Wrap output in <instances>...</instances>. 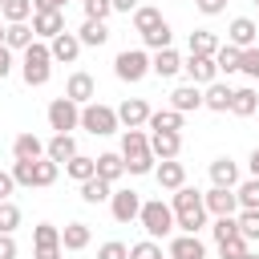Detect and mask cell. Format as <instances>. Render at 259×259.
<instances>
[{
    "mask_svg": "<svg viewBox=\"0 0 259 259\" xmlns=\"http://www.w3.org/2000/svg\"><path fill=\"white\" fill-rule=\"evenodd\" d=\"M32 40H36V36H32V24H4V49H8V53H16V49L24 53Z\"/></svg>",
    "mask_w": 259,
    "mask_h": 259,
    "instance_id": "obj_27",
    "label": "cell"
},
{
    "mask_svg": "<svg viewBox=\"0 0 259 259\" xmlns=\"http://www.w3.org/2000/svg\"><path fill=\"white\" fill-rule=\"evenodd\" d=\"M243 259H259V255H251V251H247V255H243Z\"/></svg>",
    "mask_w": 259,
    "mask_h": 259,
    "instance_id": "obj_58",
    "label": "cell"
},
{
    "mask_svg": "<svg viewBox=\"0 0 259 259\" xmlns=\"http://www.w3.org/2000/svg\"><path fill=\"white\" fill-rule=\"evenodd\" d=\"M113 12H138V0H109Z\"/></svg>",
    "mask_w": 259,
    "mask_h": 259,
    "instance_id": "obj_56",
    "label": "cell"
},
{
    "mask_svg": "<svg viewBox=\"0 0 259 259\" xmlns=\"http://www.w3.org/2000/svg\"><path fill=\"white\" fill-rule=\"evenodd\" d=\"M235 227H239V235H243L247 243H255V239H259V210H239V214H235Z\"/></svg>",
    "mask_w": 259,
    "mask_h": 259,
    "instance_id": "obj_39",
    "label": "cell"
},
{
    "mask_svg": "<svg viewBox=\"0 0 259 259\" xmlns=\"http://www.w3.org/2000/svg\"><path fill=\"white\" fill-rule=\"evenodd\" d=\"M158 24H162V12L150 8V4H138V12H134V28H138V32H150V28H158Z\"/></svg>",
    "mask_w": 259,
    "mask_h": 259,
    "instance_id": "obj_40",
    "label": "cell"
},
{
    "mask_svg": "<svg viewBox=\"0 0 259 259\" xmlns=\"http://www.w3.org/2000/svg\"><path fill=\"white\" fill-rule=\"evenodd\" d=\"M255 40H259V24H255L251 16H235L231 28H227V45H235V49H255Z\"/></svg>",
    "mask_w": 259,
    "mask_h": 259,
    "instance_id": "obj_11",
    "label": "cell"
},
{
    "mask_svg": "<svg viewBox=\"0 0 259 259\" xmlns=\"http://www.w3.org/2000/svg\"><path fill=\"white\" fill-rule=\"evenodd\" d=\"M121 162L130 174H154V154H150V138L142 130H125L121 134Z\"/></svg>",
    "mask_w": 259,
    "mask_h": 259,
    "instance_id": "obj_2",
    "label": "cell"
},
{
    "mask_svg": "<svg viewBox=\"0 0 259 259\" xmlns=\"http://www.w3.org/2000/svg\"><path fill=\"white\" fill-rule=\"evenodd\" d=\"M150 105L142 101V97H125L121 105H117V125H125V130H142L146 121H150Z\"/></svg>",
    "mask_w": 259,
    "mask_h": 259,
    "instance_id": "obj_10",
    "label": "cell"
},
{
    "mask_svg": "<svg viewBox=\"0 0 259 259\" xmlns=\"http://www.w3.org/2000/svg\"><path fill=\"white\" fill-rule=\"evenodd\" d=\"M113 73H117V81L138 85V81L150 73V53H146V49H121L117 61H113Z\"/></svg>",
    "mask_w": 259,
    "mask_h": 259,
    "instance_id": "obj_6",
    "label": "cell"
},
{
    "mask_svg": "<svg viewBox=\"0 0 259 259\" xmlns=\"http://www.w3.org/2000/svg\"><path fill=\"white\" fill-rule=\"evenodd\" d=\"M16 190V182H12V174L8 170H0V202H8V194Z\"/></svg>",
    "mask_w": 259,
    "mask_h": 259,
    "instance_id": "obj_53",
    "label": "cell"
},
{
    "mask_svg": "<svg viewBox=\"0 0 259 259\" xmlns=\"http://www.w3.org/2000/svg\"><path fill=\"white\" fill-rule=\"evenodd\" d=\"M239 73H247L251 81H259V45H255V49H243V57H239Z\"/></svg>",
    "mask_w": 259,
    "mask_h": 259,
    "instance_id": "obj_43",
    "label": "cell"
},
{
    "mask_svg": "<svg viewBox=\"0 0 259 259\" xmlns=\"http://www.w3.org/2000/svg\"><path fill=\"white\" fill-rule=\"evenodd\" d=\"M150 73H154V77H162V81H170L174 73H182V57H178L174 49L154 53V57H150Z\"/></svg>",
    "mask_w": 259,
    "mask_h": 259,
    "instance_id": "obj_19",
    "label": "cell"
},
{
    "mask_svg": "<svg viewBox=\"0 0 259 259\" xmlns=\"http://www.w3.org/2000/svg\"><path fill=\"white\" fill-rule=\"evenodd\" d=\"M0 8H4V0H0Z\"/></svg>",
    "mask_w": 259,
    "mask_h": 259,
    "instance_id": "obj_60",
    "label": "cell"
},
{
    "mask_svg": "<svg viewBox=\"0 0 259 259\" xmlns=\"http://www.w3.org/2000/svg\"><path fill=\"white\" fill-rule=\"evenodd\" d=\"M77 40H81V49H85V45H93V49H101V45L109 40V28H105L101 20H85V24L77 28Z\"/></svg>",
    "mask_w": 259,
    "mask_h": 259,
    "instance_id": "obj_30",
    "label": "cell"
},
{
    "mask_svg": "<svg viewBox=\"0 0 259 259\" xmlns=\"http://www.w3.org/2000/svg\"><path fill=\"white\" fill-rule=\"evenodd\" d=\"M138 223H142V231L158 243V239H166L170 231H174V210H170V202H162V198H150V202H142V214H138Z\"/></svg>",
    "mask_w": 259,
    "mask_h": 259,
    "instance_id": "obj_4",
    "label": "cell"
},
{
    "mask_svg": "<svg viewBox=\"0 0 259 259\" xmlns=\"http://www.w3.org/2000/svg\"><path fill=\"white\" fill-rule=\"evenodd\" d=\"M109 210H113L117 223H134L142 214V194L138 190H113L109 194Z\"/></svg>",
    "mask_w": 259,
    "mask_h": 259,
    "instance_id": "obj_9",
    "label": "cell"
},
{
    "mask_svg": "<svg viewBox=\"0 0 259 259\" xmlns=\"http://www.w3.org/2000/svg\"><path fill=\"white\" fill-rule=\"evenodd\" d=\"M154 178H158V186H162V190H178V186H186V166H182L178 158L158 162V166H154Z\"/></svg>",
    "mask_w": 259,
    "mask_h": 259,
    "instance_id": "obj_16",
    "label": "cell"
},
{
    "mask_svg": "<svg viewBox=\"0 0 259 259\" xmlns=\"http://www.w3.org/2000/svg\"><path fill=\"white\" fill-rule=\"evenodd\" d=\"M255 4H259V0H255Z\"/></svg>",
    "mask_w": 259,
    "mask_h": 259,
    "instance_id": "obj_62",
    "label": "cell"
},
{
    "mask_svg": "<svg viewBox=\"0 0 259 259\" xmlns=\"http://www.w3.org/2000/svg\"><path fill=\"white\" fill-rule=\"evenodd\" d=\"M8 174H12V182H16V186H32V162H16Z\"/></svg>",
    "mask_w": 259,
    "mask_h": 259,
    "instance_id": "obj_49",
    "label": "cell"
},
{
    "mask_svg": "<svg viewBox=\"0 0 259 259\" xmlns=\"http://www.w3.org/2000/svg\"><path fill=\"white\" fill-rule=\"evenodd\" d=\"M150 134H182V113L178 109H158V113H150Z\"/></svg>",
    "mask_w": 259,
    "mask_h": 259,
    "instance_id": "obj_24",
    "label": "cell"
},
{
    "mask_svg": "<svg viewBox=\"0 0 259 259\" xmlns=\"http://www.w3.org/2000/svg\"><path fill=\"white\" fill-rule=\"evenodd\" d=\"M239 57H243V49H235V45H219V53H214V69H219V73H239Z\"/></svg>",
    "mask_w": 259,
    "mask_h": 259,
    "instance_id": "obj_37",
    "label": "cell"
},
{
    "mask_svg": "<svg viewBox=\"0 0 259 259\" xmlns=\"http://www.w3.org/2000/svg\"><path fill=\"white\" fill-rule=\"evenodd\" d=\"M49 57H53V61L73 65V61L81 57V40H77V32H69V28H65L61 36H53V40H49Z\"/></svg>",
    "mask_w": 259,
    "mask_h": 259,
    "instance_id": "obj_14",
    "label": "cell"
},
{
    "mask_svg": "<svg viewBox=\"0 0 259 259\" xmlns=\"http://www.w3.org/2000/svg\"><path fill=\"white\" fill-rule=\"evenodd\" d=\"M194 8H198L202 16H219V12L227 8V0H194Z\"/></svg>",
    "mask_w": 259,
    "mask_h": 259,
    "instance_id": "obj_51",
    "label": "cell"
},
{
    "mask_svg": "<svg viewBox=\"0 0 259 259\" xmlns=\"http://www.w3.org/2000/svg\"><path fill=\"white\" fill-rule=\"evenodd\" d=\"M170 210H174V227L182 235H198L206 227V206H202V190L194 186H178L174 198H170Z\"/></svg>",
    "mask_w": 259,
    "mask_h": 259,
    "instance_id": "obj_1",
    "label": "cell"
},
{
    "mask_svg": "<svg viewBox=\"0 0 259 259\" xmlns=\"http://www.w3.org/2000/svg\"><path fill=\"white\" fill-rule=\"evenodd\" d=\"M65 174H69L73 182H89V178L97 174V162H93V158H85V154H73V158L65 162Z\"/></svg>",
    "mask_w": 259,
    "mask_h": 259,
    "instance_id": "obj_32",
    "label": "cell"
},
{
    "mask_svg": "<svg viewBox=\"0 0 259 259\" xmlns=\"http://www.w3.org/2000/svg\"><path fill=\"white\" fill-rule=\"evenodd\" d=\"M73 154H77L73 134H53V138H49V146H45V158H53L57 166H61V162H69Z\"/></svg>",
    "mask_w": 259,
    "mask_h": 259,
    "instance_id": "obj_25",
    "label": "cell"
},
{
    "mask_svg": "<svg viewBox=\"0 0 259 259\" xmlns=\"http://www.w3.org/2000/svg\"><path fill=\"white\" fill-rule=\"evenodd\" d=\"M202 206H206V214H214V219L239 214V198H235V190H227V186H210V190L202 194Z\"/></svg>",
    "mask_w": 259,
    "mask_h": 259,
    "instance_id": "obj_8",
    "label": "cell"
},
{
    "mask_svg": "<svg viewBox=\"0 0 259 259\" xmlns=\"http://www.w3.org/2000/svg\"><path fill=\"white\" fill-rule=\"evenodd\" d=\"M0 259H16V239L12 235H0Z\"/></svg>",
    "mask_w": 259,
    "mask_h": 259,
    "instance_id": "obj_54",
    "label": "cell"
},
{
    "mask_svg": "<svg viewBox=\"0 0 259 259\" xmlns=\"http://www.w3.org/2000/svg\"><path fill=\"white\" fill-rule=\"evenodd\" d=\"M20 77H24V85H32V89L49 85V77H53V57H49V45H45V40H32V45L24 49Z\"/></svg>",
    "mask_w": 259,
    "mask_h": 259,
    "instance_id": "obj_3",
    "label": "cell"
},
{
    "mask_svg": "<svg viewBox=\"0 0 259 259\" xmlns=\"http://www.w3.org/2000/svg\"><path fill=\"white\" fill-rule=\"evenodd\" d=\"M109 194H113V186H109V182H101L97 174H93L89 182H81V198H85L89 206H97V202H109Z\"/></svg>",
    "mask_w": 259,
    "mask_h": 259,
    "instance_id": "obj_33",
    "label": "cell"
},
{
    "mask_svg": "<svg viewBox=\"0 0 259 259\" xmlns=\"http://www.w3.org/2000/svg\"><path fill=\"white\" fill-rule=\"evenodd\" d=\"M65 32V12H32V36L36 40H53Z\"/></svg>",
    "mask_w": 259,
    "mask_h": 259,
    "instance_id": "obj_13",
    "label": "cell"
},
{
    "mask_svg": "<svg viewBox=\"0 0 259 259\" xmlns=\"http://www.w3.org/2000/svg\"><path fill=\"white\" fill-rule=\"evenodd\" d=\"M113 12V4L109 0H85V20H101L105 24V16Z\"/></svg>",
    "mask_w": 259,
    "mask_h": 259,
    "instance_id": "obj_45",
    "label": "cell"
},
{
    "mask_svg": "<svg viewBox=\"0 0 259 259\" xmlns=\"http://www.w3.org/2000/svg\"><path fill=\"white\" fill-rule=\"evenodd\" d=\"M130 259H162V247L154 239H142V243L130 247Z\"/></svg>",
    "mask_w": 259,
    "mask_h": 259,
    "instance_id": "obj_44",
    "label": "cell"
},
{
    "mask_svg": "<svg viewBox=\"0 0 259 259\" xmlns=\"http://www.w3.org/2000/svg\"><path fill=\"white\" fill-rule=\"evenodd\" d=\"M231 97H235V89H231L227 81H210V85L202 89V105L214 109V113H227V109H231Z\"/></svg>",
    "mask_w": 259,
    "mask_h": 259,
    "instance_id": "obj_17",
    "label": "cell"
},
{
    "mask_svg": "<svg viewBox=\"0 0 259 259\" xmlns=\"http://www.w3.org/2000/svg\"><path fill=\"white\" fill-rule=\"evenodd\" d=\"M32 243H61V231L53 223H36L32 227Z\"/></svg>",
    "mask_w": 259,
    "mask_h": 259,
    "instance_id": "obj_47",
    "label": "cell"
},
{
    "mask_svg": "<svg viewBox=\"0 0 259 259\" xmlns=\"http://www.w3.org/2000/svg\"><path fill=\"white\" fill-rule=\"evenodd\" d=\"M0 16H4L8 24H28V16H32V0H4Z\"/></svg>",
    "mask_w": 259,
    "mask_h": 259,
    "instance_id": "obj_35",
    "label": "cell"
},
{
    "mask_svg": "<svg viewBox=\"0 0 259 259\" xmlns=\"http://www.w3.org/2000/svg\"><path fill=\"white\" fill-rule=\"evenodd\" d=\"M255 117H259V109H255Z\"/></svg>",
    "mask_w": 259,
    "mask_h": 259,
    "instance_id": "obj_61",
    "label": "cell"
},
{
    "mask_svg": "<svg viewBox=\"0 0 259 259\" xmlns=\"http://www.w3.org/2000/svg\"><path fill=\"white\" fill-rule=\"evenodd\" d=\"M89 239H93L89 223H69V227L61 231V247H65V251H85Z\"/></svg>",
    "mask_w": 259,
    "mask_h": 259,
    "instance_id": "obj_26",
    "label": "cell"
},
{
    "mask_svg": "<svg viewBox=\"0 0 259 259\" xmlns=\"http://www.w3.org/2000/svg\"><path fill=\"white\" fill-rule=\"evenodd\" d=\"M0 45H4V24H0Z\"/></svg>",
    "mask_w": 259,
    "mask_h": 259,
    "instance_id": "obj_59",
    "label": "cell"
},
{
    "mask_svg": "<svg viewBox=\"0 0 259 259\" xmlns=\"http://www.w3.org/2000/svg\"><path fill=\"white\" fill-rule=\"evenodd\" d=\"M247 162H251V178H259V146L251 150V158H247Z\"/></svg>",
    "mask_w": 259,
    "mask_h": 259,
    "instance_id": "obj_57",
    "label": "cell"
},
{
    "mask_svg": "<svg viewBox=\"0 0 259 259\" xmlns=\"http://www.w3.org/2000/svg\"><path fill=\"white\" fill-rule=\"evenodd\" d=\"M8 73H12V53H8L4 45H0V81H4Z\"/></svg>",
    "mask_w": 259,
    "mask_h": 259,
    "instance_id": "obj_55",
    "label": "cell"
},
{
    "mask_svg": "<svg viewBox=\"0 0 259 259\" xmlns=\"http://www.w3.org/2000/svg\"><path fill=\"white\" fill-rule=\"evenodd\" d=\"M81 130H85V134H93V138L113 134V130H117V109H109V105H101V101L81 105Z\"/></svg>",
    "mask_w": 259,
    "mask_h": 259,
    "instance_id": "obj_5",
    "label": "cell"
},
{
    "mask_svg": "<svg viewBox=\"0 0 259 259\" xmlns=\"http://www.w3.org/2000/svg\"><path fill=\"white\" fill-rule=\"evenodd\" d=\"M170 259H206V247L198 235H174L170 239Z\"/></svg>",
    "mask_w": 259,
    "mask_h": 259,
    "instance_id": "obj_18",
    "label": "cell"
},
{
    "mask_svg": "<svg viewBox=\"0 0 259 259\" xmlns=\"http://www.w3.org/2000/svg\"><path fill=\"white\" fill-rule=\"evenodd\" d=\"M182 73L190 77V85H210V81H219L214 57H186V61H182Z\"/></svg>",
    "mask_w": 259,
    "mask_h": 259,
    "instance_id": "obj_12",
    "label": "cell"
},
{
    "mask_svg": "<svg viewBox=\"0 0 259 259\" xmlns=\"http://www.w3.org/2000/svg\"><path fill=\"white\" fill-rule=\"evenodd\" d=\"M12 158H16V162H36V158H45V142H40L36 134H16Z\"/></svg>",
    "mask_w": 259,
    "mask_h": 259,
    "instance_id": "obj_20",
    "label": "cell"
},
{
    "mask_svg": "<svg viewBox=\"0 0 259 259\" xmlns=\"http://www.w3.org/2000/svg\"><path fill=\"white\" fill-rule=\"evenodd\" d=\"M219 255H223V259H243V255H247V239H243V235L223 239V243H219Z\"/></svg>",
    "mask_w": 259,
    "mask_h": 259,
    "instance_id": "obj_42",
    "label": "cell"
},
{
    "mask_svg": "<svg viewBox=\"0 0 259 259\" xmlns=\"http://www.w3.org/2000/svg\"><path fill=\"white\" fill-rule=\"evenodd\" d=\"M255 109H259V93H255L251 85L235 89V97H231V113H235V117H255Z\"/></svg>",
    "mask_w": 259,
    "mask_h": 259,
    "instance_id": "obj_28",
    "label": "cell"
},
{
    "mask_svg": "<svg viewBox=\"0 0 259 259\" xmlns=\"http://www.w3.org/2000/svg\"><path fill=\"white\" fill-rule=\"evenodd\" d=\"M97 259H130V247L117 243V239H113V243H101V247H97Z\"/></svg>",
    "mask_w": 259,
    "mask_h": 259,
    "instance_id": "obj_48",
    "label": "cell"
},
{
    "mask_svg": "<svg viewBox=\"0 0 259 259\" xmlns=\"http://www.w3.org/2000/svg\"><path fill=\"white\" fill-rule=\"evenodd\" d=\"M32 259H61V243H36Z\"/></svg>",
    "mask_w": 259,
    "mask_h": 259,
    "instance_id": "obj_50",
    "label": "cell"
},
{
    "mask_svg": "<svg viewBox=\"0 0 259 259\" xmlns=\"http://www.w3.org/2000/svg\"><path fill=\"white\" fill-rule=\"evenodd\" d=\"M69 0H32V12H65Z\"/></svg>",
    "mask_w": 259,
    "mask_h": 259,
    "instance_id": "obj_52",
    "label": "cell"
},
{
    "mask_svg": "<svg viewBox=\"0 0 259 259\" xmlns=\"http://www.w3.org/2000/svg\"><path fill=\"white\" fill-rule=\"evenodd\" d=\"M57 174H61V166H57L53 158H36V162H32V186H53Z\"/></svg>",
    "mask_w": 259,
    "mask_h": 259,
    "instance_id": "obj_34",
    "label": "cell"
},
{
    "mask_svg": "<svg viewBox=\"0 0 259 259\" xmlns=\"http://www.w3.org/2000/svg\"><path fill=\"white\" fill-rule=\"evenodd\" d=\"M235 198H239V210H259V178H247L235 186Z\"/></svg>",
    "mask_w": 259,
    "mask_h": 259,
    "instance_id": "obj_36",
    "label": "cell"
},
{
    "mask_svg": "<svg viewBox=\"0 0 259 259\" xmlns=\"http://www.w3.org/2000/svg\"><path fill=\"white\" fill-rule=\"evenodd\" d=\"M219 53V40L210 28H194L190 32V57H214Z\"/></svg>",
    "mask_w": 259,
    "mask_h": 259,
    "instance_id": "obj_31",
    "label": "cell"
},
{
    "mask_svg": "<svg viewBox=\"0 0 259 259\" xmlns=\"http://www.w3.org/2000/svg\"><path fill=\"white\" fill-rule=\"evenodd\" d=\"M20 227V206L16 202H0V235H12Z\"/></svg>",
    "mask_w": 259,
    "mask_h": 259,
    "instance_id": "obj_41",
    "label": "cell"
},
{
    "mask_svg": "<svg viewBox=\"0 0 259 259\" xmlns=\"http://www.w3.org/2000/svg\"><path fill=\"white\" fill-rule=\"evenodd\" d=\"M210 182H214V186L235 190V186H239V166H235L227 154H223V158H214V162H210Z\"/></svg>",
    "mask_w": 259,
    "mask_h": 259,
    "instance_id": "obj_23",
    "label": "cell"
},
{
    "mask_svg": "<svg viewBox=\"0 0 259 259\" xmlns=\"http://www.w3.org/2000/svg\"><path fill=\"white\" fill-rule=\"evenodd\" d=\"M65 97H69L73 105H89V101L97 97V81H93L89 73H73L69 85H65Z\"/></svg>",
    "mask_w": 259,
    "mask_h": 259,
    "instance_id": "obj_15",
    "label": "cell"
},
{
    "mask_svg": "<svg viewBox=\"0 0 259 259\" xmlns=\"http://www.w3.org/2000/svg\"><path fill=\"white\" fill-rule=\"evenodd\" d=\"M150 154L162 158V162L178 158L182 154V134H150Z\"/></svg>",
    "mask_w": 259,
    "mask_h": 259,
    "instance_id": "obj_21",
    "label": "cell"
},
{
    "mask_svg": "<svg viewBox=\"0 0 259 259\" xmlns=\"http://www.w3.org/2000/svg\"><path fill=\"white\" fill-rule=\"evenodd\" d=\"M49 125H53L57 134H69V130H77V125H81V105H73L69 97H57V101H49Z\"/></svg>",
    "mask_w": 259,
    "mask_h": 259,
    "instance_id": "obj_7",
    "label": "cell"
},
{
    "mask_svg": "<svg viewBox=\"0 0 259 259\" xmlns=\"http://www.w3.org/2000/svg\"><path fill=\"white\" fill-rule=\"evenodd\" d=\"M142 40H146V49H154V53H162V49H170V40H174V32H170V24L162 20L158 28H150V32H142Z\"/></svg>",
    "mask_w": 259,
    "mask_h": 259,
    "instance_id": "obj_38",
    "label": "cell"
},
{
    "mask_svg": "<svg viewBox=\"0 0 259 259\" xmlns=\"http://www.w3.org/2000/svg\"><path fill=\"white\" fill-rule=\"evenodd\" d=\"M170 109H178V113L202 109V89H198V85H178V89L170 93Z\"/></svg>",
    "mask_w": 259,
    "mask_h": 259,
    "instance_id": "obj_22",
    "label": "cell"
},
{
    "mask_svg": "<svg viewBox=\"0 0 259 259\" xmlns=\"http://www.w3.org/2000/svg\"><path fill=\"white\" fill-rule=\"evenodd\" d=\"M214 243H223V239H231V235H239V227H235V214H227V219H214Z\"/></svg>",
    "mask_w": 259,
    "mask_h": 259,
    "instance_id": "obj_46",
    "label": "cell"
},
{
    "mask_svg": "<svg viewBox=\"0 0 259 259\" xmlns=\"http://www.w3.org/2000/svg\"><path fill=\"white\" fill-rule=\"evenodd\" d=\"M93 162H97V178H101V182H109V186H113V182L125 174V162H121V154H97Z\"/></svg>",
    "mask_w": 259,
    "mask_h": 259,
    "instance_id": "obj_29",
    "label": "cell"
}]
</instances>
